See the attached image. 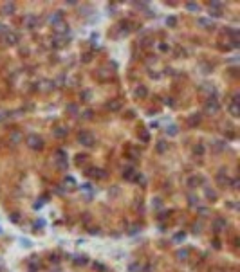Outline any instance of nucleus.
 Here are the masks:
<instances>
[{
	"label": "nucleus",
	"instance_id": "nucleus-10",
	"mask_svg": "<svg viewBox=\"0 0 240 272\" xmlns=\"http://www.w3.org/2000/svg\"><path fill=\"white\" fill-rule=\"evenodd\" d=\"M107 108H108L110 112H118V110H121V101L119 99H112V101H108V103H107Z\"/></svg>",
	"mask_w": 240,
	"mask_h": 272
},
{
	"label": "nucleus",
	"instance_id": "nucleus-46",
	"mask_svg": "<svg viewBox=\"0 0 240 272\" xmlns=\"http://www.w3.org/2000/svg\"><path fill=\"white\" fill-rule=\"evenodd\" d=\"M49 259H51V263H58V256H54V254H51Z\"/></svg>",
	"mask_w": 240,
	"mask_h": 272
},
{
	"label": "nucleus",
	"instance_id": "nucleus-44",
	"mask_svg": "<svg viewBox=\"0 0 240 272\" xmlns=\"http://www.w3.org/2000/svg\"><path fill=\"white\" fill-rule=\"evenodd\" d=\"M83 117H85V119H90V117H92V110H85V112H83Z\"/></svg>",
	"mask_w": 240,
	"mask_h": 272
},
{
	"label": "nucleus",
	"instance_id": "nucleus-9",
	"mask_svg": "<svg viewBox=\"0 0 240 272\" xmlns=\"http://www.w3.org/2000/svg\"><path fill=\"white\" fill-rule=\"evenodd\" d=\"M15 9H16V5L13 2H4L2 4V15H13Z\"/></svg>",
	"mask_w": 240,
	"mask_h": 272
},
{
	"label": "nucleus",
	"instance_id": "nucleus-45",
	"mask_svg": "<svg viewBox=\"0 0 240 272\" xmlns=\"http://www.w3.org/2000/svg\"><path fill=\"white\" fill-rule=\"evenodd\" d=\"M89 233H90V234H100V229H98V227H90V229H89Z\"/></svg>",
	"mask_w": 240,
	"mask_h": 272
},
{
	"label": "nucleus",
	"instance_id": "nucleus-3",
	"mask_svg": "<svg viewBox=\"0 0 240 272\" xmlns=\"http://www.w3.org/2000/svg\"><path fill=\"white\" fill-rule=\"evenodd\" d=\"M54 162H56V166L60 168L61 171H65V170H67V166H69V162H67V153H65V150H58V152H56V157H54Z\"/></svg>",
	"mask_w": 240,
	"mask_h": 272
},
{
	"label": "nucleus",
	"instance_id": "nucleus-40",
	"mask_svg": "<svg viewBox=\"0 0 240 272\" xmlns=\"http://www.w3.org/2000/svg\"><path fill=\"white\" fill-rule=\"evenodd\" d=\"M20 242H22V245H24V247H31V245H33V243H31V240H27V238H22Z\"/></svg>",
	"mask_w": 240,
	"mask_h": 272
},
{
	"label": "nucleus",
	"instance_id": "nucleus-8",
	"mask_svg": "<svg viewBox=\"0 0 240 272\" xmlns=\"http://www.w3.org/2000/svg\"><path fill=\"white\" fill-rule=\"evenodd\" d=\"M4 41H5V43H9V45H15V43L18 41L16 33H13V31H5V33H4Z\"/></svg>",
	"mask_w": 240,
	"mask_h": 272
},
{
	"label": "nucleus",
	"instance_id": "nucleus-28",
	"mask_svg": "<svg viewBox=\"0 0 240 272\" xmlns=\"http://www.w3.org/2000/svg\"><path fill=\"white\" fill-rule=\"evenodd\" d=\"M9 139H11V141H13L15 144H18V142H20V141H22V135H20V134H18V132H13V134L9 135Z\"/></svg>",
	"mask_w": 240,
	"mask_h": 272
},
{
	"label": "nucleus",
	"instance_id": "nucleus-6",
	"mask_svg": "<svg viewBox=\"0 0 240 272\" xmlns=\"http://www.w3.org/2000/svg\"><path fill=\"white\" fill-rule=\"evenodd\" d=\"M38 25V18L35 16V15H27L25 18H24V27H27V29H35Z\"/></svg>",
	"mask_w": 240,
	"mask_h": 272
},
{
	"label": "nucleus",
	"instance_id": "nucleus-27",
	"mask_svg": "<svg viewBox=\"0 0 240 272\" xmlns=\"http://www.w3.org/2000/svg\"><path fill=\"white\" fill-rule=\"evenodd\" d=\"M74 186H76V180H74L72 177H67V178H65V188H69V189H72Z\"/></svg>",
	"mask_w": 240,
	"mask_h": 272
},
{
	"label": "nucleus",
	"instance_id": "nucleus-13",
	"mask_svg": "<svg viewBox=\"0 0 240 272\" xmlns=\"http://www.w3.org/2000/svg\"><path fill=\"white\" fill-rule=\"evenodd\" d=\"M89 175L94 177V178H105L107 173H105L103 170H96V168H94V170H89Z\"/></svg>",
	"mask_w": 240,
	"mask_h": 272
},
{
	"label": "nucleus",
	"instance_id": "nucleus-37",
	"mask_svg": "<svg viewBox=\"0 0 240 272\" xmlns=\"http://www.w3.org/2000/svg\"><path fill=\"white\" fill-rule=\"evenodd\" d=\"M184 238H186V234H184V233H177L175 236H173V240H175V242H182Z\"/></svg>",
	"mask_w": 240,
	"mask_h": 272
},
{
	"label": "nucleus",
	"instance_id": "nucleus-15",
	"mask_svg": "<svg viewBox=\"0 0 240 272\" xmlns=\"http://www.w3.org/2000/svg\"><path fill=\"white\" fill-rule=\"evenodd\" d=\"M136 173H137V171H136L134 168H126V170L123 171V177H125L126 180H134V177H136Z\"/></svg>",
	"mask_w": 240,
	"mask_h": 272
},
{
	"label": "nucleus",
	"instance_id": "nucleus-33",
	"mask_svg": "<svg viewBox=\"0 0 240 272\" xmlns=\"http://www.w3.org/2000/svg\"><path fill=\"white\" fill-rule=\"evenodd\" d=\"M190 206H195V207H199V198H197L195 195H190Z\"/></svg>",
	"mask_w": 240,
	"mask_h": 272
},
{
	"label": "nucleus",
	"instance_id": "nucleus-48",
	"mask_svg": "<svg viewBox=\"0 0 240 272\" xmlns=\"http://www.w3.org/2000/svg\"><path fill=\"white\" fill-rule=\"evenodd\" d=\"M164 105H170V106H173V101H172V97H168V99H164Z\"/></svg>",
	"mask_w": 240,
	"mask_h": 272
},
{
	"label": "nucleus",
	"instance_id": "nucleus-11",
	"mask_svg": "<svg viewBox=\"0 0 240 272\" xmlns=\"http://www.w3.org/2000/svg\"><path fill=\"white\" fill-rule=\"evenodd\" d=\"M54 27V31L58 33V34H65V33H69V25L65 23V22H60V23H56V25H53Z\"/></svg>",
	"mask_w": 240,
	"mask_h": 272
},
{
	"label": "nucleus",
	"instance_id": "nucleus-4",
	"mask_svg": "<svg viewBox=\"0 0 240 272\" xmlns=\"http://www.w3.org/2000/svg\"><path fill=\"white\" fill-rule=\"evenodd\" d=\"M25 142H27V146H29V148H33V150H40L42 146H43V141H42V137L35 135V134L27 135Z\"/></svg>",
	"mask_w": 240,
	"mask_h": 272
},
{
	"label": "nucleus",
	"instance_id": "nucleus-19",
	"mask_svg": "<svg viewBox=\"0 0 240 272\" xmlns=\"http://www.w3.org/2000/svg\"><path fill=\"white\" fill-rule=\"evenodd\" d=\"M74 265H87L89 263V258L87 256H74Z\"/></svg>",
	"mask_w": 240,
	"mask_h": 272
},
{
	"label": "nucleus",
	"instance_id": "nucleus-18",
	"mask_svg": "<svg viewBox=\"0 0 240 272\" xmlns=\"http://www.w3.org/2000/svg\"><path fill=\"white\" fill-rule=\"evenodd\" d=\"M229 114H231L233 117H238V114H240L238 103H231V105H229Z\"/></svg>",
	"mask_w": 240,
	"mask_h": 272
},
{
	"label": "nucleus",
	"instance_id": "nucleus-17",
	"mask_svg": "<svg viewBox=\"0 0 240 272\" xmlns=\"http://www.w3.org/2000/svg\"><path fill=\"white\" fill-rule=\"evenodd\" d=\"M199 184H202V178H200V177H190V178H188V186H190V188H197Z\"/></svg>",
	"mask_w": 240,
	"mask_h": 272
},
{
	"label": "nucleus",
	"instance_id": "nucleus-23",
	"mask_svg": "<svg viewBox=\"0 0 240 272\" xmlns=\"http://www.w3.org/2000/svg\"><path fill=\"white\" fill-rule=\"evenodd\" d=\"M186 9L191 11V13H197V11L200 9V5L199 4H195V2H188V4H186Z\"/></svg>",
	"mask_w": 240,
	"mask_h": 272
},
{
	"label": "nucleus",
	"instance_id": "nucleus-38",
	"mask_svg": "<svg viewBox=\"0 0 240 272\" xmlns=\"http://www.w3.org/2000/svg\"><path fill=\"white\" fill-rule=\"evenodd\" d=\"M85 160H87V155H78V159H76V164L80 166V164H83Z\"/></svg>",
	"mask_w": 240,
	"mask_h": 272
},
{
	"label": "nucleus",
	"instance_id": "nucleus-2",
	"mask_svg": "<svg viewBox=\"0 0 240 272\" xmlns=\"http://www.w3.org/2000/svg\"><path fill=\"white\" fill-rule=\"evenodd\" d=\"M78 141H80V144L87 146V148L94 146V142H96V139H94V135L90 132H80L78 134Z\"/></svg>",
	"mask_w": 240,
	"mask_h": 272
},
{
	"label": "nucleus",
	"instance_id": "nucleus-43",
	"mask_svg": "<svg viewBox=\"0 0 240 272\" xmlns=\"http://www.w3.org/2000/svg\"><path fill=\"white\" fill-rule=\"evenodd\" d=\"M94 269H98V270H101V272H107V269H105L101 263H94Z\"/></svg>",
	"mask_w": 240,
	"mask_h": 272
},
{
	"label": "nucleus",
	"instance_id": "nucleus-50",
	"mask_svg": "<svg viewBox=\"0 0 240 272\" xmlns=\"http://www.w3.org/2000/svg\"><path fill=\"white\" fill-rule=\"evenodd\" d=\"M152 206H155V207H161V202H159V198H155V202H152Z\"/></svg>",
	"mask_w": 240,
	"mask_h": 272
},
{
	"label": "nucleus",
	"instance_id": "nucleus-25",
	"mask_svg": "<svg viewBox=\"0 0 240 272\" xmlns=\"http://www.w3.org/2000/svg\"><path fill=\"white\" fill-rule=\"evenodd\" d=\"M204 152H206L204 144H197V146L193 148V153H195V155H199V157H202V155H204Z\"/></svg>",
	"mask_w": 240,
	"mask_h": 272
},
{
	"label": "nucleus",
	"instance_id": "nucleus-34",
	"mask_svg": "<svg viewBox=\"0 0 240 272\" xmlns=\"http://www.w3.org/2000/svg\"><path fill=\"white\" fill-rule=\"evenodd\" d=\"M139 139L143 141V142H148V141H150V135H148V132H141V134H139Z\"/></svg>",
	"mask_w": 240,
	"mask_h": 272
},
{
	"label": "nucleus",
	"instance_id": "nucleus-31",
	"mask_svg": "<svg viewBox=\"0 0 240 272\" xmlns=\"http://www.w3.org/2000/svg\"><path fill=\"white\" fill-rule=\"evenodd\" d=\"M206 196H208V198H211V202H213V200H217V193H215L213 189H209V188H206Z\"/></svg>",
	"mask_w": 240,
	"mask_h": 272
},
{
	"label": "nucleus",
	"instance_id": "nucleus-21",
	"mask_svg": "<svg viewBox=\"0 0 240 272\" xmlns=\"http://www.w3.org/2000/svg\"><path fill=\"white\" fill-rule=\"evenodd\" d=\"M134 94H136L137 97H146L148 90H146V87H143V85H141V87H137V88H136V92H134Z\"/></svg>",
	"mask_w": 240,
	"mask_h": 272
},
{
	"label": "nucleus",
	"instance_id": "nucleus-16",
	"mask_svg": "<svg viewBox=\"0 0 240 272\" xmlns=\"http://www.w3.org/2000/svg\"><path fill=\"white\" fill-rule=\"evenodd\" d=\"M197 23H199L200 27H204V29H211V27H213V22L208 20V18H199L197 20Z\"/></svg>",
	"mask_w": 240,
	"mask_h": 272
},
{
	"label": "nucleus",
	"instance_id": "nucleus-42",
	"mask_svg": "<svg viewBox=\"0 0 240 272\" xmlns=\"http://www.w3.org/2000/svg\"><path fill=\"white\" fill-rule=\"evenodd\" d=\"M197 211L200 213V216H206V214H208V209H206V207H197Z\"/></svg>",
	"mask_w": 240,
	"mask_h": 272
},
{
	"label": "nucleus",
	"instance_id": "nucleus-51",
	"mask_svg": "<svg viewBox=\"0 0 240 272\" xmlns=\"http://www.w3.org/2000/svg\"><path fill=\"white\" fill-rule=\"evenodd\" d=\"M43 225H45V222H43V220H38V222H36V227H43Z\"/></svg>",
	"mask_w": 240,
	"mask_h": 272
},
{
	"label": "nucleus",
	"instance_id": "nucleus-14",
	"mask_svg": "<svg viewBox=\"0 0 240 272\" xmlns=\"http://www.w3.org/2000/svg\"><path fill=\"white\" fill-rule=\"evenodd\" d=\"M67 132H69V130H67L65 126H58V128H54V130H53V135H54V137H65V135H67Z\"/></svg>",
	"mask_w": 240,
	"mask_h": 272
},
{
	"label": "nucleus",
	"instance_id": "nucleus-22",
	"mask_svg": "<svg viewBox=\"0 0 240 272\" xmlns=\"http://www.w3.org/2000/svg\"><path fill=\"white\" fill-rule=\"evenodd\" d=\"M155 150H157L159 153H164V152L168 150V142H164V141H159V142H157V146H155Z\"/></svg>",
	"mask_w": 240,
	"mask_h": 272
},
{
	"label": "nucleus",
	"instance_id": "nucleus-52",
	"mask_svg": "<svg viewBox=\"0 0 240 272\" xmlns=\"http://www.w3.org/2000/svg\"><path fill=\"white\" fill-rule=\"evenodd\" d=\"M193 231H195V233H199V231H200V224H195V225H193Z\"/></svg>",
	"mask_w": 240,
	"mask_h": 272
},
{
	"label": "nucleus",
	"instance_id": "nucleus-7",
	"mask_svg": "<svg viewBox=\"0 0 240 272\" xmlns=\"http://www.w3.org/2000/svg\"><path fill=\"white\" fill-rule=\"evenodd\" d=\"M226 225H227V224H226V218H215L211 227H213L215 233H222V231L226 229Z\"/></svg>",
	"mask_w": 240,
	"mask_h": 272
},
{
	"label": "nucleus",
	"instance_id": "nucleus-53",
	"mask_svg": "<svg viewBox=\"0 0 240 272\" xmlns=\"http://www.w3.org/2000/svg\"><path fill=\"white\" fill-rule=\"evenodd\" d=\"M85 58H83V61H90V54H83Z\"/></svg>",
	"mask_w": 240,
	"mask_h": 272
},
{
	"label": "nucleus",
	"instance_id": "nucleus-5",
	"mask_svg": "<svg viewBox=\"0 0 240 272\" xmlns=\"http://www.w3.org/2000/svg\"><path fill=\"white\" fill-rule=\"evenodd\" d=\"M217 184H219L220 188L229 186V177L226 175V171H224V170H220L219 173H217Z\"/></svg>",
	"mask_w": 240,
	"mask_h": 272
},
{
	"label": "nucleus",
	"instance_id": "nucleus-39",
	"mask_svg": "<svg viewBox=\"0 0 240 272\" xmlns=\"http://www.w3.org/2000/svg\"><path fill=\"white\" fill-rule=\"evenodd\" d=\"M229 184H231V188H233V189H238V178H235V180H229Z\"/></svg>",
	"mask_w": 240,
	"mask_h": 272
},
{
	"label": "nucleus",
	"instance_id": "nucleus-26",
	"mask_svg": "<svg viewBox=\"0 0 240 272\" xmlns=\"http://www.w3.org/2000/svg\"><path fill=\"white\" fill-rule=\"evenodd\" d=\"M38 269H40V261H36V259H31V261H29V270H31V272H36Z\"/></svg>",
	"mask_w": 240,
	"mask_h": 272
},
{
	"label": "nucleus",
	"instance_id": "nucleus-20",
	"mask_svg": "<svg viewBox=\"0 0 240 272\" xmlns=\"http://www.w3.org/2000/svg\"><path fill=\"white\" fill-rule=\"evenodd\" d=\"M166 134H168L170 137H175L177 134H179V128H177L175 124H170V126L166 128Z\"/></svg>",
	"mask_w": 240,
	"mask_h": 272
},
{
	"label": "nucleus",
	"instance_id": "nucleus-49",
	"mask_svg": "<svg viewBox=\"0 0 240 272\" xmlns=\"http://www.w3.org/2000/svg\"><path fill=\"white\" fill-rule=\"evenodd\" d=\"M11 222H18V214H11Z\"/></svg>",
	"mask_w": 240,
	"mask_h": 272
},
{
	"label": "nucleus",
	"instance_id": "nucleus-1",
	"mask_svg": "<svg viewBox=\"0 0 240 272\" xmlns=\"http://www.w3.org/2000/svg\"><path fill=\"white\" fill-rule=\"evenodd\" d=\"M219 110H220V105H219V101H217L215 97H209V99L204 103V112H206V114L213 116V114H217Z\"/></svg>",
	"mask_w": 240,
	"mask_h": 272
},
{
	"label": "nucleus",
	"instance_id": "nucleus-12",
	"mask_svg": "<svg viewBox=\"0 0 240 272\" xmlns=\"http://www.w3.org/2000/svg\"><path fill=\"white\" fill-rule=\"evenodd\" d=\"M49 22H51L53 25H56V23L63 22V13H61V11H56L54 15H51V16H49Z\"/></svg>",
	"mask_w": 240,
	"mask_h": 272
},
{
	"label": "nucleus",
	"instance_id": "nucleus-24",
	"mask_svg": "<svg viewBox=\"0 0 240 272\" xmlns=\"http://www.w3.org/2000/svg\"><path fill=\"white\" fill-rule=\"evenodd\" d=\"M188 123H190V126H197V124L200 123V116L199 114H193V116L188 119Z\"/></svg>",
	"mask_w": 240,
	"mask_h": 272
},
{
	"label": "nucleus",
	"instance_id": "nucleus-54",
	"mask_svg": "<svg viewBox=\"0 0 240 272\" xmlns=\"http://www.w3.org/2000/svg\"><path fill=\"white\" fill-rule=\"evenodd\" d=\"M5 116H7V114H4V112H0V121H4V119H5Z\"/></svg>",
	"mask_w": 240,
	"mask_h": 272
},
{
	"label": "nucleus",
	"instance_id": "nucleus-35",
	"mask_svg": "<svg viewBox=\"0 0 240 272\" xmlns=\"http://www.w3.org/2000/svg\"><path fill=\"white\" fill-rule=\"evenodd\" d=\"M209 15L219 18V16H222V9H209Z\"/></svg>",
	"mask_w": 240,
	"mask_h": 272
},
{
	"label": "nucleus",
	"instance_id": "nucleus-30",
	"mask_svg": "<svg viewBox=\"0 0 240 272\" xmlns=\"http://www.w3.org/2000/svg\"><path fill=\"white\" fill-rule=\"evenodd\" d=\"M166 25H168V27H175V25H177V18H175V16H168V18H166Z\"/></svg>",
	"mask_w": 240,
	"mask_h": 272
},
{
	"label": "nucleus",
	"instance_id": "nucleus-32",
	"mask_svg": "<svg viewBox=\"0 0 240 272\" xmlns=\"http://www.w3.org/2000/svg\"><path fill=\"white\" fill-rule=\"evenodd\" d=\"M188 249H182V251H177V258H179V259H186V258H188Z\"/></svg>",
	"mask_w": 240,
	"mask_h": 272
},
{
	"label": "nucleus",
	"instance_id": "nucleus-36",
	"mask_svg": "<svg viewBox=\"0 0 240 272\" xmlns=\"http://www.w3.org/2000/svg\"><path fill=\"white\" fill-rule=\"evenodd\" d=\"M90 96H92V94H90V90H83V92H81V99H83V101H89Z\"/></svg>",
	"mask_w": 240,
	"mask_h": 272
},
{
	"label": "nucleus",
	"instance_id": "nucleus-41",
	"mask_svg": "<svg viewBox=\"0 0 240 272\" xmlns=\"http://www.w3.org/2000/svg\"><path fill=\"white\" fill-rule=\"evenodd\" d=\"M67 110H69V112H72V114H76V112H78L76 105H67Z\"/></svg>",
	"mask_w": 240,
	"mask_h": 272
},
{
	"label": "nucleus",
	"instance_id": "nucleus-47",
	"mask_svg": "<svg viewBox=\"0 0 240 272\" xmlns=\"http://www.w3.org/2000/svg\"><path fill=\"white\" fill-rule=\"evenodd\" d=\"M159 49H161V51H170V47H168L166 43H161V45H159Z\"/></svg>",
	"mask_w": 240,
	"mask_h": 272
},
{
	"label": "nucleus",
	"instance_id": "nucleus-29",
	"mask_svg": "<svg viewBox=\"0 0 240 272\" xmlns=\"http://www.w3.org/2000/svg\"><path fill=\"white\" fill-rule=\"evenodd\" d=\"M141 270V263H130L128 265V272H139Z\"/></svg>",
	"mask_w": 240,
	"mask_h": 272
}]
</instances>
